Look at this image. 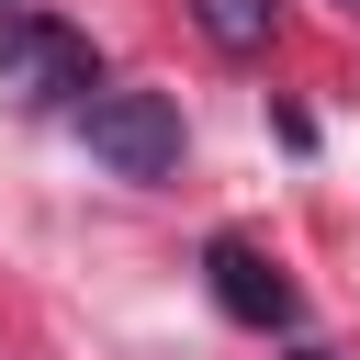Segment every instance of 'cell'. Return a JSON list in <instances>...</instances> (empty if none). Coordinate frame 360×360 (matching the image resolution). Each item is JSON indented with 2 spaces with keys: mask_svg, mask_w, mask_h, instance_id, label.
<instances>
[{
  "mask_svg": "<svg viewBox=\"0 0 360 360\" xmlns=\"http://www.w3.org/2000/svg\"><path fill=\"white\" fill-rule=\"evenodd\" d=\"M0 90H11L22 112H79V101L101 90L90 34L56 22V11H0Z\"/></svg>",
  "mask_w": 360,
  "mask_h": 360,
  "instance_id": "cell-1",
  "label": "cell"
},
{
  "mask_svg": "<svg viewBox=\"0 0 360 360\" xmlns=\"http://www.w3.org/2000/svg\"><path fill=\"white\" fill-rule=\"evenodd\" d=\"M191 22H202L225 56H259V45L281 34V0H191Z\"/></svg>",
  "mask_w": 360,
  "mask_h": 360,
  "instance_id": "cell-4",
  "label": "cell"
},
{
  "mask_svg": "<svg viewBox=\"0 0 360 360\" xmlns=\"http://www.w3.org/2000/svg\"><path fill=\"white\" fill-rule=\"evenodd\" d=\"M304 360H338V349H304Z\"/></svg>",
  "mask_w": 360,
  "mask_h": 360,
  "instance_id": "cell-5",
  "label": "cell"
},
{
  "mask_svg": "<svg viewBox=\"0 0 360 360\" xmlns=\"http://www.w3.org/2000/svg\"><path fill=\"white\" fill-rule=\"evenodd\" d=\"M202 292H214L236 326H259V338L304 315V292L281 281V259H270V248H248V236H214V248H202Z\"/></svg>",
  "mask_w": 360,
  "mask_h": 360,
  "instance_id": "cell-3",
  "label": "cell"
},
{
  "mask_svg": "<svg viewBox=\"0 0 360 360\" xmlns=\"http://www.w3.org/2000/svg\"><path fill=\"white\" fill-rule=\"evenodd\" d=\"M79 135H90V158H101L112 180H169V169H180V112H169V90H90V101H79Z\"/></svg>",
  "mask_w": 360,
  "mask_h": 360,
  "instance_id": "cell-2",
  "label": "cell"
}]
</instances>
